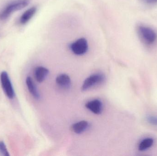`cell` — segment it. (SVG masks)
Returning a JSON list of instances; mask_svg holds the SVG:
<instances>
[{
	"mask_svg": "<svg viewBox=\"0 0 157 156\" xmlns=\"http://www.w3.org/2000/svg\"><path fill=\"white\" fill-rule=\"evenodd\" d=\"M137 31L140 39L146 45H153L156 40V33L151 27L140 25L137 27Z\"/></svg>",
	"mask_w": 157,
	"mask_h": 156,
	"instance_id": "6da1fadb",
	"label": "cell"
},
{
	"mask_svg": "<svg viewBox=\"0 0 157 156\" xmlns=\"http://www.w3.org/2000/svg\"><path fill=\"white\" fill-rule=\"evenodd\" d=\"M29 3V0H18L11 3L0 13V19H6L14 12L21 10L27 6Z\"/></svg>",
	"mask_w": 157,
	"mask_h": 156,
	"instance_id": "7a4b0ae2",
	"label": "cell"
},
{
	"mask_svg": "<svg viewBox=\"0 0 157 156\" xmlns=\"http://www.w3.org/2000/svg\"><path fill=\"white\" fill-rule=\"evenodd\" d=\"M1 84L5 93L9 99H13L15 96L14 91L12 82L6 71H2L0 75Z\"/></svg>",
	"mask_w": 157,
	"mask_h": 156,
	"instance_id": "3957f363",
	"label": "cell"
},
{
	"mask_svg": "<svg viewBox=\"0 0 157 156\" xmlns=\"http://www.w3.org/2000/svg\"><path fill=\"white\" fill-rule=\"evenodd\" d=\"M104 80V75L100 73H96L88 77L83 82L81 87L82 91H86L93 86L100 84Z\"/></svg>",
	"mask_w": 157,
	"mask_h": 156,
	"instance_id": "277c9868",
	"label": "cell"
},
{
	"mask_svg": "<svg viewBox=\"0 0 157 156\" xmlns=\"http://www.w3.org/2000/svg\"><path fill=\"white\" fill-rule=\"evenodd\" d=\"M71 50L76 55H84L88 48L87 41L85 38H80L71 45Z\"/></svg>",
	"mask_w": 157,
	"mask_h": 156,
	"instance_id": "5b68a950",
	"label": "cell"
},
{
	"mask_svg": "<svg viewBox=\"0 0 157 156\" xmlns=\"http://www.w3.org/2000/svg\"><path fill=\"white\" fill-rule=\"evenodd\" d=\"M88 110L96 114H99L102 111V103L98 100H94L88 102L85 104Z\"/></svg>",
	"mask_w": 157,
	"mask_h": 156,
	"instance_id": "8992f818",
	"label": "cell"
},
{
	"mask_svg": "<svg viewBox=\"0 0 157 156\" xmlns=\"http://www.w3.org/2000/svg\"><path fill=\"white\" fill-rule=\"evenodd\" d=\"M56 81L57 84L61 88L68 89L71 87V78L67 74H60L56 78Z\"/></svg>",
	"mask_w": 157,
	"mask_h": 156,
	"instance_id": "52a82bcc",
	"label": "cell"
},
{
	"mask_svg": "<svg viewBox=\"0 0 157 156\" xmlns=\"http://www.w3.org/2000/svg\"><path fill=\"white\" fill-rule=\"evenodd\" d=\"M35 77L36 80L39 82H41L45 79L49 73L48 69L43 67H38L35 70Z\"/></svg>",
	"mask_w": 157,
	"mask_h": 156,
	"instance_id": "ba28073f",
	"label": "cell"
},
{
	"mask_svg": "<svg viewBox=\"0 0 157 156\" xmlns=\"http://www.w3.org/2000/svg\"><path fill=\"white\" fill-rule=\"evenodd\" d=\"M26 83L28 89L30 94L36 100H39L40 98V95L38 91L36 85L34 83L31 78L28 77L26 78Z\"/></svg>",
	"mask_w": 157,
	"mask_h": 156,
	"instance_id": "9c48e42d",
	"label": "cell"
},
{
	"mask_svg": "<svg viewBox=\"0 0 157 156\" xmlns=\"http://www.w3.org/2000/svg\"><path fill=\"white\" fill-rule=\"evenodd\" d=\"M36 11L37 8L35 6H33L26 10L20 17V23L22 24H25L27 23L36 14Z\"/></svg>",
	"mask_w": 157,
	"mask_h": 156,
	"instance_id": "30bf717a",
	"label": "cell"
},
{
	"mask_svg": "<svg viewBox=\"0 0 157 156\" xmlns=\"http://www.w3.org/2000/svg\"><path fill=\"white\" fill-rule=\"evenodd\" d=\"M88 127V123L85 121H80L74 124L72 126V129L76 134H81L85 132Z\"/></svg>",
	"mask_w": 157,
	"mask_h": 156,
	"instance_id": "8fae6325",
	"label": "cell"
},
{
	"mask_svg": "<svg viewBox=\"0 0 157 156\" xmlns=\"http://www.w3.org/2000/svg\"><path fill=\"white\" fill-rule=\"evenodd\" d=\"M154 144V140L152 138H148L144 139L140 143L138 147L140 151H143L151 147Z\"/></svg>",
	"mask_w": 157,
	"mask_h": 156,
	"instance_id": "7c38bea8",
	"label": "cell"
},
{
	"mask_svg": "<svg viewBox=\"0 0 157 156\" xmlns=\"http://www.w3.org/2000/svg\"><path fill=\"white\" fill-rule=\"evenodd\" d=\"M0 153L5 156H9V154L7 151V148L4 143L3 142H0Z\"/></svg>",
	"mask_w": 157,
	"mask_h": 156,
	"instance_id": "4fadbf2b",
	"label": "cell"
},
{
	"mask_svg": "<svg viewBox=\"0 0 157 156\" xmlns=\"http://www.w3.org/2000/svg\"><path fill=\"white\" fill-rule=\"evenodd\" d=\"M146 120L150 124L157 126V116L149 115L147 117Z\"/></svg>",
	"mask_w": 157,
	"mask_h": 156,
	"instance_id": "5bb4252c",
	"label": "cell"
},
{
	"mask_svg": "<svg viewBox=\"0 0 157 156\" xmlns=\"http://www.w3.org/2000/svg\"><path fill=\"white\" fill-rule=\"evenodd\" d=\"M145 2L147 4H154L157 3V0H144Z\"/></svg>",
	"mask_w": 157,
	"mask_h": 156,
	"instance_id": "9a60e30c",
	"label": "cell"
}]
</instances>
